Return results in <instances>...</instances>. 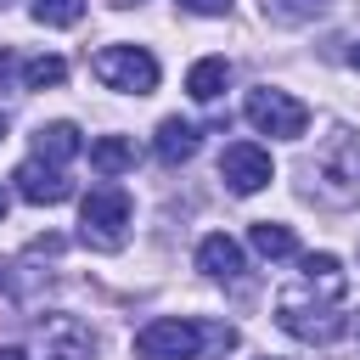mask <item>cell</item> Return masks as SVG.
<instances>
[{
	"mask_svg": "<svg viewBox=\"0 0 360 360\" xmlns=\"http://www.w3.org/2000/svg\"><path fill=\"white\" fill-rule=\"evenodd\" d=\"M236 349V326L225 321H146L135 332V360H202V354H225Z\"/></svg>",
	"mask_w": 360,
	"mask_h": 360,
	"instance_id": "obj_1",
	"label": "cell"
},
{
	"mask_svg": "<svg viewBox=\"0 0 360 360\" xmlns=\"http://www.w3.org/2000/svg\"><path fill=\"white\" fill-rule=\"evenodd\" d=\"M129 214H135L129 191L112 186V180H101V186H90L84 202H79V236H84L90 248H101V253H118V248H124Z\"/></svg>",
	"mask_w": 360,
	"mask_h": 360,
	"instance_id": "obj_2",
	"label": "cell"
},
{
	"mask_svg": "<svg viewBox=\"0 0 360 360\" xmlns=\"http://www.w3.org/2000/svg\"><path fill=\"white\" fill-rule=\"evenodd\" d=\"M276 321L281 332H292L298 343H332L343 338V315H338V298H309V287H287L276 298Z\"/></svg>",
	"mask_w": 360,
	"mask_h": 360,
	"instance_id": "obj_3",
	"label": "cell"
},
{
	"mask_svg": "<svg viewBox=\"0 0 360 360\" xmlns=\"http://www.w3.org/2000/svg\"><path fill=\"white\" fill-rule=\"evenodd\" d=\"M96 79L107 90H124V96H152L158 90V56L146 45H107V51H96Z\"/></svg>",
	"mask_w": 360,
	"mask_h": 360,
	"instance_id": "obj_4",
	"label": "cell"
},
{
	"mask_svg": "<svg viewBox=\"0 0 360 360\" xmlns=\"http://www.w3.org/2000/svg\"><path fill=\"white\" fill-rule=\"evenodd\" d=\"M242 112H248V124H253V129H264V135H281V141H298V135L309 129V107H304V101H292L287 90H270V84L248 90Z\"/></svg>",
	"mask_w": 360,
	"mask_h": 360,
	"instance_id": "obj_5",
	"label": "cell"
},
{
	"mask_svg": "<svg viewBox=\"0 0 360 360\" xmlns=\"http://www.w3.org/2000/svg\"><path fill=\"white\" fill-rule=\"evenodd\" d=\"M34 354L39 360H96V332L79 315H45L34 332Z\"/></svg>",
	"mask_w": 360,
	"mask_h": 360,
	"instance_id": "obj_6",
	"label": "cell"
},
{
	"mask_svg": "<svg viewBox=\"0 0 360 360\" xmlns=\"http://www.w3.org/2000/svg\"><path fill=\"white\" fill-rule=\"evenodd\" d=\"M219 180H225L236 197H253V191H264V186L276 180V163H270L264 146H253V141H231V146L219 152Z\"/></svg>",
	"mask_w": 360,
	"mask_h": 360,
	"instance_id": "obj_7",
	"label": "cell"
},
{
	"mask_svg": "<svg viewBox=\"0 0 360 360\" xmlns=\"http://www.w3.org/2000/svg\"><path fill=\"white\" fill-rule=\"evenodd\" d=\"M17 197L22 202H34V208H56V202H68L73 197V180L56 169V163H45V158H28V163H17Z\"/></svg>",
	"mask_w": 360,
	"mask_h": 360,
	"instance_id": "obj_8",
	"label": "cell"
},
{
	"mask_svg": "<svg viewBox=\"0 0 360 360\" xmlns=\"http://www.w3.org/2000/svg\"><path fill=\"white\" fill-rule=\"evenodd\" d=\"M197 270L202 276H214V281H242V248L225 236V231H214V236H202L197 242Z\"/></svg>",
	"mask_w": 360,
	"mask_h": 360,
	"instance_id": "obj_9",
	"label": "cell"
},
{
	"mask_svg": "<svg viewBox=\"0 0 360 360\" xmlns=\"http://www.w3.org/2000/svg\"><path fill=\"white\" fill-rule=\"evenodd\" d=\"M197 141H202V129L197 124H186V118H163L158 124V141H152V152H158V163H186V158H197Z\"/></svg>",
	"mask_w": 360,
	"mask_h": 360,
	"instance_id": "obj_10",
	"label": "cell"
},
{
	"mask_svg": "<svg viewBox=\"0 0 360 360\" xmlns=\"http://www.w3.org/2000/svg\"><path fill=\"white\" fill-rule=\"evenodd\" d=\"M225 84H231V62H225V56H202V62L186 73V96H191V101H219Z\"/></svg>",
	"mask_w": 360,
	"mask_h": 360,
	"instance_id": "obj_11",
	"label": "cell"
},
{
	"mask_svg": "<svg viewBox=\"0 0 360 360\" xmlns=\"http://www.w3.org/2000/svg\"><path fill=\"white\" fill-rule=\"evenodd\" d=\"M79 129L73 124H39V135H34V158H45V163H68V158H79Z\"/></svg>",
	"mask_w": 360,
	"mask_h": 360,
	"instance_id": "obj_12",
	"label": "cell"
},
{
	"mask_svg": "<svg viewBox=\"0 0 360 360\" xmlns=\"http://www.w3.org/2000/svg\"><path fill=\"white\" fill-rule=\"evenodd\" d=\"M90 169H96L101 180L135 169V141H124V135H101V141H90Z\"/></svg>",
	"mask_w": 360,
	"mask_h": 360,
	"instance_id": "obj_13",
	"label": "cell"
},
{
	"mask_svg": "<svg viewBox=\"0 0 360 360\" xmlns=\"http://www.w3.org/2000/svg\"><path fill=\"white\" fill-rule=\"evenodd\" d=\"M259 17L276 28H304V22L326 17V0H259Z\"/></svg>",
	"mask_w": 360,
	"mask_h": 360,
	"instance_id": "obj_14",
	"label": "cell"
},
{
	"mask_svg": "<svg viewBox=\"0 0 360 360\" xmlns=\"http://www.w3.org/2000/svg\"><path fill=\"white\" fill-rule=\"evenodd\" d=\"M304 287H321L326 298H343L349 292V276L332 253H304Z\"/></svg>",
	"mask_w": 360,
	"mask_h": 360,
	"instance_id": "obj_15",
	"label": "cell"
},
{
	"mask_svg": "<svg viewBox=\"0 0 360 360\" xmlns=\"http://www.w3.org/2000/svg\"><path fill=\"white\" fill-rule=\"evenodd\" d=\"M248 242H253V253H264V259H292V253H298L292 225H276V219H259V225L248 231Z\"/></svg>",
	"mask_w": 360,
	"mask_h": 360,
	"instance_id": "obj_16",
	"label": "cell"
},
{
	"mask_svg": "<svg viewBox=\"0 0 360 360\" xmlns=\"http://www.w3.org/2000/svg\"><path fill=\"white\" fill-rule=\"evenodd\" d=\"M326 174H343V180H360V135H338L332 152L321 158Z\"/></svg>",
	"mask_w": 360,
	"mask_h": 360,
	"instance_id": "obj_17",
	"label": "cell"
},
{
	"mask_svg": "<svg viewBox=\"0 0 360 360\" xmlns=\"http://www.w3.org/2000/svg\"><path fill=\"white\" fill-rule=\"evenodd\" d=\"M84 17V0H34V22L45 28H73Z\"/></svg>",
	"mask_w": 360,
	"mask_h": 360,
	"instance_id": "obj_18",
	"label": "cell"
},
{
	"mask_svg": "<svg viewBox=\"0 0 360 360\" xmlns=\"http://www.w3.org/2000/svg\"><path fill=\"white\" fill-rule=\"evenodd\" d=\"M68 79V62L62 56H34L28 68H22V84L28 90H51V84H62Z\"/></svg>",
	"mask_w": 360,
	"mask_h": 360,
	"instance_id": "obj_19",
	"label": "cell"
},
{
	"mask_svg": "<svg viewBox=\"0 0 360 360\" xmlns=\"http://www.w3.org/2000/svg\"><path fill=\"white\" fill-rule=\"evenodd\" d=\"M186 11H197V17H225L231 11V0H180Z\"/></svg>",
	"mask_w": 360,
	"mask_h": 360,
	"instance_id": "obj_20",
	"label": "cell"
},
{
	"mask_svg": "<svg viewBox=\"0 0 360 360\" xmlns=\"http://www.w3.org/2000/svg\"><path fill=\"white\" fill-rule=\"evenodd\" d=\"M0 360H28V354L22 349H0Z\"/></svg>",
	"mask_w": 360,
	"mask_h": 360,
	"instance_id": "obj_21",
	"label": "cell"
},
{
	"mask_svg": "<svg viewBox=\"0 0 360 360\" xmlns=\"http://www.w3.org/2000/svg\"><path fill=\"white\" fill-rule=\"evenodd\" d=\"M6 208H11V191H6V186H0V219H6Z\"/></svg>",
	"mask_w": 360,
	"mask_h": 360,
	"instance_id": "obj_22",
	"label": "cell"
},
{
	"mask_svg": "<svg viewBox=\"0 0 360 360\" xmlns=\"http://www.w3.org/2000/svg\"><path fill=\"white\" fill-rule=\"evenodd\" d=\"M349 62H354V68H360V45H354V51H349Z\"/></svg>",
	"mask_w": 360,
	"mask_h": 360,
	"instance_id": "obj_23",
	"label": "cell"
},
{
	"mask_svg": "<svg viewBox=\"0 0 360 360\" xmlns=\"http://www.w3.org/2000/svg\"><path fill=\"white\" fill-rule=\"evenodd\" d=\"M0 135H6V112H0Z\"/></svg>",
	"mask_w": 360,
	"mask_h": 360,
	"instance_id": "obj_24",
	"label": "cell"
},
{
	"mask_svg": "<svg viewBox=\"0 0 360 360\" xmlns=\"http://www.w3.org/2000/svg\"><path fill=\"white\" fill-rule=\"evenodd\" d=\"M118 6H129V0H118Z\"/></svg>",
	"mask_w": 360,
	"mask_h": 360,
	"instance_id": "obj_25",
	"label": "cell"
}]
</instances>
